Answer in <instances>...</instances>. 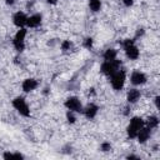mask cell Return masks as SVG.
Instances as JSON below:
<instances>
[{
  "label": "cell",
  "instance_id": "cell-23",
  "mask_svg": "<svg viewBox=\"0 0 160 160\" xmlns=\"http://www.w3.org/2000/svg\"><path fill=\"white\" fill-rule=\"evenodd\" d=\"M144 34H145V30H144L142 28H139V29H136V32H135V38H134V40H135V39H139V38H141Z\"/></svg>",
  "mask_w": 160,
  "mask_h": 160
},
{
  "label": "cell",
  "instance_id": "cell-6",
  "mask_svg": "<svg viewBox=\"0 0 160 160\" xmlns=\"http://www.w3.org/2000/svg\"><path fill=\"white\" fill-rule=\"evenodd\" d=\"M64 106L66 108V110H70V111H74V112H82V108H84L80 99L76 98V96H69L65 100Z\"/></svg>",
  "mask_w": 160,
  "mask_h": 160
},
{
  "label": "cell",
  "instance_id": "cell-1",
  "mask_svg": "<svg viewBox=\"0 0 160 160\" xmlns=\"http://www.w3.org/2000/svg\"><path fill=\"white\" fill-rule=\"evenodd\" d=\"M145 125V121L140 116H134L130 119V122L129 125L126 126V135L129 139H135L136 138V134L138 131Z\"/></svg>",
  "mask_w": 160,
  "mask_h": 160
},
{
  "label": "cell",
  "instance_id": "cell-10",
  "mask_svg": "<svg viewBox=\"0 0 160 160\" xmlns=\"http://www.w3.org/2000/svg\"><path fill=\"white\" fill-rule=\"evenodd\" d=\"M122 49H124L125 55H126L128 59H130V60H138V59H139V56H140V50H139V48L135 45V42L131 44V45H129V46H125V48H122Z\"/></svg>",
  "mask_w": 160,
  "mask_h": 160
},
{
  "label": "cell",
  "instance_id": "cell-22",
  "mask_svg": "<svg viewBox=\"0 0 160 160\" xmlns=\"http://www.w3.org/2000/svg\"><path fill=\"white\" fill-rule=\"evenodd\" d=\"M111 149H112V146L109 141H104V142L100 144V150L102 152H109V151H111Z\"/></svg>",
  "mask_w": 160,
  "mask_h": 160
},
{
  "label": "cell",
  "instance_id": "cell-13",
  "mask_svg": "<svg viewBox=\"0 0 160 160\" xmlns=\"http://www.w3.org/2000/svg\"><path fill=\"white\" fill-rule=\"evenodd\" d=\"M41 22H42V16H41V14H38V12H36V14H32V15L28 16V20H26V28H31V29H34V28L40 26Z\"/></svg>",
  "mask_w": 160,
  "mask_h": 160
},
{
  "label": "cell",
  "instance_id": "cell-4",
  "mask_svg": "<svg viewBox=\"0 0 160 160\" xmlns=\"http://www.w3.org/2000/svg\"><path fill=\"white\" fill-rule=\"evenodd\" d=\"M28 30L26 28H20L12 39V46L18 52H22L25 50V38H26Z\"/></svg>",
  "mask_w": 160,
  "mask_h": 160
},
{
  "label": "cell",
  "instance_id": "cell-28",
  "mask_svg": "<svg viewBox=\"0 0 160 160\" xmlns=\"http://www.w3.org/2000/svg\"><path fill=\"white\" fill-rule=\"evenodd\" d=\"M49 4H51V5H55V4H58V0H46Z\"/></svg>",
  "mask_w": 160,
  "mask_h": 160
},
{
  "label": "cell",
  "instance_id": "cell-20",
  "mask_svg": "<svg viewBox=\"0 0 160 160\" xmlns=\"http://www.w3.org/2000/svg\"><path fill=\"white\" fill-rule=\"evenodd\" d=\"M76 112H74V111H70V110H66V120H68V122L69 124H74L75 121H76V115H75Z\"/></svg>",
  "mask_w": 160,
  "mask_h": 160
},
{
  "label": "cell",
  "instance_id": "cell-2",
  "mask_svg": "<svg viewBox=\"0 0 160 160\" xmlns=\"http://www.w3.org/2000/svg\"><path fill=\"white\" fill-rule=\"evenodd\" d=\"M109 79H110V84H111L112 89L116 90V91H119V90H121V89L124 88V85H125V81H126V71L120 68V69H119L118 71H115Z\"/></svg>",
  "mask_w": 160,
  "mask_h": 160
},
{
  "label": "cell",
  "instance_id": "cell-7",
  "mask_svg": "<svg viewBox=\"0 0 160 160\" xmlns=\"http://www.w3.org/2000/svg\"><path fill=\"white\" fill-rule=\"evenodd\" d=\"M146 81H148V76L145 75V72H142L140 70H134L130 74V82L135 86L144 85V84H146Z\"/></svg>",
  "mask_w": 160,
  "mask_h": 160
},
{
  "label": "cell",
  "instance_id": "cell-11",
  "mask_svg": "<svg viewBox=\"0 0 160 160\" xmlns=\"http://www.w3.org/2000/svg\"><path fill=\"white\" fill-rule=\"evenodd\" d=\"M38 86H39V81L34 78H28L21 84V89L24 92H31L35 89H38Z\"/></svg>",
  "mask_w": 160,
  "mask_h": 160
},
{
  "label": "cell",
  "instance_id": "cell-24",
  "mask_svg": "<svg viewBox=\"0 0 160 160\" xmlns=\"http://www.w3.org/2000/svg\"><path fill=\"white\" fill-rule=\"evenodd\" d=\"M121 1H122V4H124L126 8L132 6V5H134V2H135V0H121Z\"/></svg>",
  "mask_w": 160,
  "mask_h": 160
},
{
  "label": "cell",
  "instance_id": "cell-26",
  "mask_svg": "<svg viewBox=\"0 0 160 160\" xmlns=\"http://www.w3.org/2000/svg\"><path fill=\"white\" fill-rule=\"evenodd\" d=\"M5 1V4L8 5V6H12L15 2H16V0H4Z\"/></svg>",
  "mask_w": 160,
  "mask_h": 160
},
{
  "label": "cell",
  "instance_id": "cell-17",
  "mask_svg": "<svg viewBox=\"0 0 160 160\" xmlns=\"http://www.w3.org/2000/svg\"><path fill=\"white\" fill-rule=\"evenodd\" d=\"M60 49L62 52H68V51H71L74 49V42L71 40H62L61 44H60Z\"/></svg>",
  "mask_w": 160,
  "mask_h": 160
},
{
  "label": "cell",
  "instance_id": "cell-14",
  "mask_svg": "<svg viewBox=\"0 0 160 160\" xmlns=\"http://www.w3.org/2000/svg\"><path fill=\"white\" fill-rule=\"evenodd\" d=\"M141 98V92L139 89L136 88H132V89H129L128 92H126V101L129 104H136Z\"/></svg>",
  "mask_w": 160,
  "mask_h": 160
},
{
  "label": "cell",
  "instance_id": "cell-12",
  "mask_svg": "<svg viewBox=\"0 0 160 160\" xmlns=\"http://www.w3.org/2000/svg\"><path fill=\"white\" fill-rule=\"evenodd\" d=\"M150 135H151V130H150L148 126L144 125V126L138 131L135 139H138V142H139V144H145V142L150 139Z\"/></svg>",
  "mask_w": 160,
  "mask_h": 160
},
{
  "label": "cell",
  "instance_id": "cell-5",
  "mask_svg": "<svg viewBox=\"0 0 160 160\" xmlns=\"http://www.w3.org/2000/svg\"><path fill=\"white\" fill-rule=\"evenodd\" d=\"M121 66V61L115 59V60H111V61H104L100 66V72L104 74L105 76L110 78L115 71H118Z\"/></svg>",
  "mask_w": 160,
  "mask_h": 160
},
{
  "label": "cell",
  "instance_id": "cell-15",
  "mask_svg": "<svg viewBox=\"0 0 160 160\" xmlns=\"http://www.w3.org/2000/svg\"><path fill=\"white\" fill-rule=\"evenodd\" d=\"M102 58H104V61H111V60H115L118 58V51L116 49L114 48H109L104 51L102 54Z\"/></svg>",
  "mask_w": 160,
  "mask_h": 160
},
{
  "label": "cell",
  "instance_id": "cell-18",
  "mask_svg": "<svg viewBox=\"0 0 160 160\" xmlns=\"http://www.w3.org/2000/svg\"><path fill=\"white\" fill-rule=\"evenodd\" d=\"M2 158L5 160H10V159H24L25 156L21 152H10V151H5L2 154Z\"/></svg>",
  "mask_w": 160,
  "mask_h": 160
},
{
  "label": "cell",
  "instance_id": "cell-25",
  "mask_svg": "<svg viewBox=\"0 0 160 160\" xmlns=\"http://www.w3.org/2000/svg\"><path fill=\"white\" fill-rule=\"evenodd\" d=\"M154 104H155V108H156V109L160 108V96H159V95H156V96L154 98Z\"/></svg>",
  "mask_w": 160,
  "mask_h": 160
},
{
  "label": "cell",
  "instance_id": "cell-19",
  "mask_svg": "<svg viewBox=\"0 0 160 160\" xmlns=\"http://www.w3.org/2000/svg\"><path fill=\"white\" fill-rule=\"evenodd\" d=\"M89 8L92 12H98L101 10V0H89Z\"/></svg>",
  "mask_w": 160,
  "mask_h": 160
},
{
  "label": "cell",
  "instance_id": "cell-16",
  "mask_svg": "<svg viewBox=\"0 0 160 160\" xmlns=\"http://www.w3.org/2000/svg\"><path fill=\"white\" fill-rule=\"evenodd\" d=\"M144 121H145V126H148L150 130L156 129V128L159 126V118L155 116V115H150V116H148V119L144 120Z\"/></svg>",
  "mask_w": 160,
  "mask_h": 160
},
{
  "label": "cell",
  "instance_id": "cell-27",
  "mask_svg": "<svg viewBox=\"0 0 160 160\" xmlns=\"http://www.w3.org/2000/svg\"><path fill=\"white\" fill-rule=\"evenodd\" d=\"M126 159H129V160H130V159H140V158H139L138 155H134V154H130V155H128V156H126Z\"/></svg>",
  "mask_w": 160,
  "mask_h": 160
},
{
  "label": "cell",
  "instance_id": "cell-21",
  "mask_svg": "<svg viewBox=\"0 0 160 160\" xmlns=\"http://www.w3.org/2000/svg\"><path fill=\"white\" fill-rule=\"evenodd\" d=\"M92 45H94V40H92V38L88 36V38H85V39L82 40V46H84L85 49H91Z\"/></svg>",
  "mask_w": 160,
  "mask_h": 160
},
{
  "label": "cell",
  "instance_id": "cell-3",
  "mask_svg": "<svg viewBox=\"0 0 160 160\" xmlns=\"http://www.w3.org/2000/svg\"><path fill=\"white\" fill-rule=\"evenodd\" d=\"M11 104H12V108L21 116H24V118H29L30 116V108H29V105H28V102H26V100H25L24 96H16V98H14L12 101H11Z\"/></svg>",
  "mask_w": 160,
  "mask_h": 160
},
{
  "label": "cell",
  "instance_id": "cell-8",
  "mask_svg": "<svg viewBox=\"0 0 160 160\" xmlns=\"http://www.w3.org/2000/svg\"><path fill=\"white\" fill-rule=\"evenodd\" d=\"M98 112H99V106L96 104H94V102H89L86 106L82 108V114L89 120L95 119V116L98 115Z\"/></svg>",
  "mask_w": 160,
  "mask_h": 160
},
{
  "label": "cell",
  "instance_id": "cell-9",
  "mask_svg": "<svg viewBox=\"0 0 160 160\" xmlns=\"http://www.w3.org/2000/svg\"><path fill=\"white\" fill-rule=\"evenodd\" d=\"M26 20H28V15L24 11H16L12 15V24L20 29V28H25L26 26Z\"/></svg>",
  "mask_w": 160,
  "mask_h": 160
}]
</instances>
